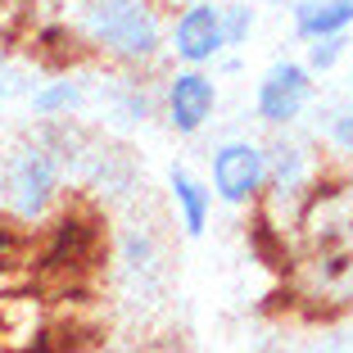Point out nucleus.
<instances>
[{
  "label": "nucleus",
  "mask_w": 353,
  "mask_h": 353,
  "mask_svg": "<svg viewBox=\"0 0 353 353\" xmlns=\"http://www.w3.org/2000/svg\"><path fill=\"white\" fill-rule=\"evenodd\" d=\"M77 37L123 73H141L168 54V19L159 0H82Z\"/></svg>",
  "instance_id": "1"
},
{
  "label": "nucleus",
  "mask_w": 353,
  "mask_h": 353,
  "mask_svg": "<svg viewBox=\"0 0 353 353\" xmlns=\"http://www.w3.org/2000/svg\"><path fill=\"white\" fill-rule=\"evenodd\" d=\"M59 190H63V159L50 141H23L0 163V199L10 208V218L23 227L50 218V208L59 204Z\"/></svg>",
  "instance_id": "2"
},
{
  "label": "nucleus",
  "mask_w": 353,
  "mask_h": 353,
  "mask_svg": "<svg viewBox=\"0 0 353 353\" xmlns=\"http://www.w3.org/2000/svg\"><path fill=\"white\" fill-rule=\"evenodd\" d=\"M208 186L227 208H254L268 190V145L250 136H231L208 154Z\"/></svg>",
  "instance_id": "3"
},
{
  "label": "nucleus",
  "mask_w": 353,
  "mask_h": 353,
  "mask_svg": "<svg viewBox=\"0 0 353 353\" xmlns=\"http://www.w3.org/2000/svg\"><path fill=\"white\" fill-rule=\"evenodd\" d=\"M317 100V73L303 59H276L263 68L254 86V114L272 132H290Z\"/></svg>",
  "instance_id": "4"
},
{
  "label": "nucleus",
  "mask_w": 353,
  "mask_h": 353,
  "mask_svg": "<svg viewBox=\"0 0 353 353\" xmlns=\"http://www.w3.org/2000/svg\"><path fill=\"white\" fill-rule=\"evenodd\" d=\"M159 114L176 136H199L218 114V77L208 68H172L159 91Z\"/></svg>",
  "instance_id": "5"
},
{
  "label": "nucleus",
  "mask_w": 353,
  "mask_h": 353,
  "mask_svg": "<svg viewBox=\"0 0 353 353\" xmlns=\"http://www.w3.org/2000/svg\"><path fill=\"white\" fill-rule=\"evenodd\" d=\"M168 54L186 68H208L227 54V32H222V5L190 0L168 19Z\"/></svg>",
  "instance_id": "6"
},
{
  "label": "nucleus",
  "mask_w": 353,
  "mask_h": 353,
  "mask_svg": "<svg viewBox=\"0 0 353 353\" xmlns=\"http://www.w3.org/2000/svg\"><path fill=\"white\" fill-rule=\"evenodd\" d=\"M312 181H317V159L303 141H290L281 136L268 145V190L263 199L281 204V199H308L312 195Z\"/></svg>",
  "instance_id": "7"
},
{
  "label": "nucleus",
  "mask_w": 353,
  "mask_h": 353,
  "mask_svg": "<svg viewBox=\"0 0 353 353\" xmlns=\"http://www.w3.org/2000/svg\"><path fill=\"white\" fill-rule=\"evenodd\" d=\"M168 190H172V208H176V222L190 240H199L208 231V218H213V186L199 181L190 168H172L168 172Z\"/></svg>",
  "instance_id": "8"
},
{
  "label": "nucleus",
  "mask_w": 353,
  "mask_h": 353,
  "mask_svg": "<svg viewBox=\"0 0 353 353\" xmlns=\"http://www.w3.org/2000/svg\"><path fill=\"white\" fill-rule=\"evenodd\" d=\"M290 28L299 41L353 32V0H294L290 5Z\"/></svg>",
  "instance_id": "9"
},
{
  "label": "nucleus",
  "mask_w": 353,
  "mask_h": 353,
  "mask_svg": "<svg viewBox=\"0 0 353 353\" xmlns=\"http://www.w3.org/2000/svg\"><path fill=\"white\" fill-rule=\"evenodd\" d=\"M28 100H32V114H37V118H68V114L82 109L86 86L77 82V77H54V82L37 86Z\"/></svg>",
  "instance_id": "10"
},
{
  "label": "nucleus",
  "mask_w": 353,
  "mask_h": 353,
  "mask_svg": "<svg viewBox=\"0 0 353 353\" xmlns=\"http://www.w3.org/2000/svg\"><path fill=\"white\" fill-rule=\"evenodd\" d=\"M344 54H349V32H335V37H317V41H303V63H308L317 77L331 73V68L344 59Z\"/></svg>",
  "instance_id": "11"
},
{
  "label": "nucleus",
  "mask_w": 353,
  "mask_h": 353,
  "mask_svg": "<svg viewBox=\"0 0 353 353\" xmlns=\"http://www.w3.org/2000/svg\"><path fill=\"white\" fill-rule=\"evenodd\" d=\"M254 23H259V14H254L245 0H236V5H222V32H227V50H245V41L254 37Z\"/></svg>",
  "instance_id": "12"
},
{
  "label": "nucleus",
  "mask_w": 353,
  "mask_h": 353,
  "mask_svg": "<svg viewBox=\"0 0 353 353\" xmlns=\"http://www.w3.org/2000/svg\"><path fill=\"white\" fill-rule=\"evenodd\" d=\"M322 136L335 154H353V104H335L322 123Z\"/></svg>",
  "instance_id": "13"
},
{
  "label": "nucleus",
  "mask_w": 353,
  "mask_h": 353,
  "mask_svg": "<svg viewBox=\"0 0 353 353\" xmlns=\"http://www.w3.org/2000/svg\"><path fill=\"white\" fill-rule=\"evenodd\" d=\"M5 46H10V32H5V23H0V68H5Z\"/></svg>",
  "instance_id": "14"
},
{
  "label": "nucleus",
  "mask_w": 353,
  "mask_h": 353,
  "mask_svg": "<svg viewBox=\"0 0 353 353\" xmlns=\"http://www.w3.org/2000/svg\"><path fill=\"white\" fill-rule=\"evenodd\" d=\"M254 5H294V0H254Z\"/></svg>",
  "instance_id": "15"
}]
</instances>
